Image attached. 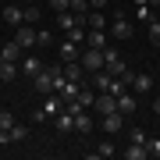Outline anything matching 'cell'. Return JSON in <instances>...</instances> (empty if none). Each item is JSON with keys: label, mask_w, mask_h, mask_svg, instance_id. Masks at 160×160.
<instances>
[{"label": "cell", "mask_w": 160, "mask_h": 160, "mask_svg": "<svg viewBox=\"0 0 160 160\" xmlns=\"http://www.w3.org/2000/svg\"><path fill=\"white\" fill-rule=\"evenodd\" d=\"M22 139H29V128L14 121V125H11V142H22Z\"/></svg>", "instance_id": "25"}, {"label": "cell", "mask_w": 160, "mask_h": 160, "mask_svg": "<svg viewBox=\"0 0 160 160\" xmlns=\"http://www.w3.org/2000/svg\"><path fill=\"white\" fill-rule=\"evenodd\" d=\"M135 4H139V7H146V4H149V0H135Z\"/></svg>", "instance_id": "35"}, {"label": "cell", "mask_w": 160, "mask_h": 160, "mask_svg": "<svg viewBox=\"0 0 160 160\" xmlns=\"http://www.w3.org/2000/svg\"><path fill=\"white\" fill-rule=\"evenodd\" d=\"M121 128H125V114H121V110L103 114V132H110V135H114V132H121Z\"/></svg>", "instance_id": "9"}, {"label": "cell", "mask_w": 160, "mask_h": 160, "mask_svg": "<svg viewBox=\"0 0 160 160\" xmlns=\"http://www.w3.org/2000/svg\"><path fill=\"white\" fill-rule=\"evenodd\" d=\"M25 22H32V25L39 22V7H25Z\"/></svg>", "instance_id": "30"}, {"label": "cell", "mask_w": 160, "mask_h": 160, "mask_svg": "<svg viewBox=\"0 0 160 160\" xmlns=\"http://www.w3.org/2000/svg\"><path fill=\"white\" fill-rule=\"evenodd\" d=\"M132 142H146V132L142 128H132Z\"/></svg>", "instance_id": "32"}, {"label": "cell", "mask_w": 160, "mask_h": 160, "mask_svg": "<svg viewBox=\"0 0 160 160\" xmlns=\"http://www.w3.org/2000/svg\"><path fill=\"white\" fill-rule=\"evenodd\" d=\"M18 68H22V64L4 61V64H0V82H14V78H18Z\"/></svg>", "instance_id": "20"}, {"label": "cell", "mask_w": 160, "mask_h": 160, "mask_svg": "<svg viewBox=\"0 0 160 160\" xmlns=\"http://www.w3.org/2000/svg\"><path fill=\"white\" fill-rule=\"evenodd\" d=\"M110 36H114V39H132V22L125 14H118L114 22H110Z\"/></svg>", "instance_id": "6"}, {"label": "cell", "mask_w": 160, "mask_h": 160, "mask_svg": "<svg viewBox=\"0 0 160 160\" xmlns=\"http://www.w3.org/2000/svg\"><path fill=\"white\" fill-rule=\"evenodd\" d=\"M146 146H149V157L160 160V139H146Z\"/></svg>", "instance_id": "29"}, {"label": "cell", "mask_w": 160, "mask_h": 160, "mask_svg": "<svg viewBox=\"0 0 160 160\" xmlns=\"http://www.w3.org/2000/svg\"><path fill=\"white\" fill-rule=\"evenodd\" d=\"M64 78H68V82H82V78H86L82 61H68V64H64Z\"/></svg>", "instance_id": "13"}, {"label": "cell", "mask_w": 160, "mask_h": 160, "mask_svg": "<svg viewBox=\"0 0 160 160\" xmlns=\"http://www.w3.org/2000/svg\"><path fill=\"white\" fill-rule=\"evenodd\" d=\"M11 125H14V114L11 110H0V132H11Z\"/></svg>", "instance_id": "26"}, {"label": "cell", "mask_w": 160, "mask_h": 160, "mask_svg": "<svg viewBox=\"0 0 160 160\" xmlns=\"http://www.w3.org/2000/svg\"><path fill=\"white\" fill-rule=\"evenodd\" d=\"M53 128H57V132H71V128H75V114H68V110H61V114L53 118Z\"/></svg>", "instance_id": "18"}, {"label": "cell", "mask_w": 160, "mask_h": 160, "mask_svg": "<svg viewBox=\"0 0 160 160\" xmlns=\"http://www.w3.org/2000/svg\"><path fill=\"white\" fill-rule=\"evenodd\" d=\"M149 4H153V7H160V0H149Z\"/></svg>", "instance_id": "36"}, {"label": "cell", "mask_w": 160, "mask_h": 160, "mask_svg": "<svg viewBox=\"0 0 160 160\" xmlns=\"http://www.w3.org/2000/svg\"><path fill=\"white\" fill-rule=\"evenodd\" d=\"M114 153H121V149H118L114 142H103V146H100V149H96L92 157H96V160H107V157H114Z\"/></svg>", "instance_id": "23"}, {"label": "cell", "mask_w": 160, "mask_h": 160, "mask_svg": "<svg viewBox=\"0 0 160 160\" xmlns=\"http://www.w3.org/2000/svg\"><path fill=\"white\" fill-rule=\"evenodd\" d=\"M57 96H61L64 103H68V100H75V96H78V82H64V86L57 89Z\"/></svg>", "instance_id": "22"}, {"label": "cell", "mask_w": 160, "mask_h": 160, "mask_svg": "<svg viewBox=\"0 0 160 160\" xmlns=\"http://www.w3.org/2000/svg\"><path fill=\"white\" fill-rule=\"evenodd\" d=\"M78 57H82L78 43H75V39H64V43H61V61L68 64V61H78Z\"/></svg>", "instance_id": "15"}, {"label": "cell", "mask_w": 160, "mask_h": 160, "mask_svg": "<svg viewBox=\"0 0 160 160\" xmlns=\"http://www.w3.org/2000/svg\"><path fill=\"white\" fill-rule=\"evenodd\" d=\"M50 39H53V32H50V29H39V46H46Z\"/></svg>", "instance_id": "31"}, {"label": "cell", "mask_w": 160, "mask_h": 160, "mask_svg": "<svg viewBox=\"0 0 160 160\" xmlns=\"http://www.w3.org/2000/svg\"><path fill=\"white\" fill-rule=\"evenodd\" d=\"M103 68L114 75V78H118L121 71H125V61H121V53L114 50V46H107V50H103Z\"/></svg>", "instance_id": "3"}, {"label": "cell", "mask_w": 160, "mask_h": 160, "mask_svg": "<svg viewBox=\"0 0 160 160\" xmlns=\"http://www.w3.org/2000/svg\"><path fill=\"white\" fill-rule=\"evenodd\" d=\"M75 132H82V135L92 132V118L86 114V110H78V114H75Z\"/></svg>", "instance_id": "21"}, {"label": "cell", "mask_w": 160, "mask_h": 160, "mask_svg": "<svg viewBox=\"0 0 160 160\" xmlns=\"http://www.w3.org/2000/svg\"><path fill=\"white\" fill-rule=\"evenodd\" d=\"M92 110L103 118L110 114V110H118V96H110V92H96V103H92Z\"/></svg>", "instance_id": "4"}, {"label": "cell", "mask_w": 160, "mask_h": 160, "mask_svg": "<svg viewBox=\"0 0 160 160\" xmlns=\"http://www.w3.org/2000/svg\"><path fill=\"white\" fill-rule=\"evenodd\" d=\"M110 82H114V75H110L107 68L92 71V86H96V92H107V89H110Z\"/></svg>", "instance_id": "14"}, {"label": "cell", "mask_w": 160, "mask_h": 160, "mask_svg": "<svg viewBox=\"0 0 160 160\" xmlns=\"http://www.w3.org/2000/svg\"><path fill=\"white\" fill-rule=\"evenodd\" d=\"M75 100H78L82 107L89 110L92 103H96V86H92V82H86V78H82V82H78V96H75Z\"/></svg>", "instance_id": "7"}, {"label": "cell", "mask_w": 160, "mask_h": 160, "mask_svg": "<svg viewBox=\"0 0 160 160\" xmlns=\"http://www.w3.org/2000/svg\"><path fill=\"white\" fill-rule=\"evenodd\" d=\"M14 43L22 46V50H32V46H39V29H36L32 22L18 25V29H14Z\"/></svg>", "instance_id": "1"}, {"label": "cell", "mask_w": 160, "mask_h": 160, "mask_svg": "<svg viewBox=\"0 0 160 160\" xmlns=\"http://www.w3.org/2000/svg\"><path fill=\"white\" fill-rule=\"evenodd\" d=\"M50 7H53L57 14H61V11H71V0H50Z\"/></svg>", "instance_id": "28"}, {"label": "cell", "mask_w": 160, "mask_h": 160, "mask_svg": "<svg viewBox=\"0 0 160 160\" xmlns=\"http://www.w3.org/2000/svg\"><path fill=\"white\" fill-rule=\"evenodd\" d=\"M0 18H4L7 25H14V29H18V25H25V7H18V4H7L4 11H0Z\"/></svg>", "instance_id": "5"}, {"label": "cell", "mask_w": 160, "mask_h": 160, "mask_svg": "<svg viewBox=\"0 0 160 160\" xmlns=\"http://www.w3.org/2000/svg\"><path fill=\"white\" fill-rule=\"evenodd\" d=\"M22 71H25V75H29V78H32V75H39V71H43V61L36 57V53H29V57L22 61Z\"/></svg>", "instance_id": "17"}, {"label": "cell", "mask_w": 160, "mask_h": 160, "mask_svg": "<svg viewBox=\"0 0 160 160\" xmlns=\"http://www.w3.org/2000/svg\"><path fill=\"white\" fill-rule=\"evenodd\" d=\"M118 110H121V114H135V96H132V92H121V96H118Z\"/></svg>", "instance_id": "19"}, {"label": "cell", "mask_w": 160, "mask_h": 160, "mask_svg": "<svg viewBox=\"0 0 160 160\" xmlns=\"http://www.w3.org/2000/svg\"><path fill=\"white\" fill-rule=\"evenodd\" d=\"M146 29H149V43L160 46V22H157V18H149V22H146Z\"/></svg>", "instance_id": "24"}, {"label": "cell", "mask_w": 160, "mask_h": 160, "mask_svg": "<svg viewBox=\"0 0 160 160\" xmlns=\"http://www.w3.org/2000/svg\"><path fill=\"white\" fill-rule=\"evenodd\" d=\"M32 86H36V92H53V71L43 68L39 75H32Z\"/></svg>", "instance_id": "8"}, {"label": "cell", "mask_w": 160, "mask_h": 160, "mask_svg": "<svg viewBox=\"0 0 160 160\" xmlns=\"http://www.w3.org/2000/svg\"><path fill=\"white\" fill-rule=\"evenodd\" d=\"M121 157H125V160H146L149 157V146L146 142H132L128 149H121Z\"/></svg>", "instance_id": "11"}, {"label": "cell", "mask_w": 160, "mask_h": 160, "mask_svg": "<svg viewBox=\"0 0 160 160\" xmlns=\"http://www.w3.org/2000/svg\"><path fill=\"white\" fill-rule=\"evenodd\" d=\"M78 61H82V68H86V71H100V68H103V50H96V46H86Z\"/></svg>", "instance_id": "2"}, {"label": "cell", "mask_w": 160, "mask_h": 160, "mask_svg": "<svg viewBox=\"0 0 160 160\" xmlns=\"http://www.w3.org/2000/svg\"><path fill=\"white\" fill-rule=\"evenodd\" d=\"M86 46L107 50V29H86Z\"/></svg>", "instance_id": "10"}, {"label": "cell", "mask_w": 160, "mask_h": 160, "mask_svg": "<svg viewBox=\"0 0 160 160\" xmlns=\"http://www.w3.org/2000/svg\"><path fill=\"white\" fill-rule=\"evenodd\" d=\"M0 57L11 61V64H18V57H22V46H18L14 39H11V43H4V46H0Z\"/></svg>", "instance_id": "16"}, {"label": "cell", "mask_w": 160, "mask_h": 160, "mask_svg": "<svg viewBox=\"0 0 160 160\" xmlns=\"http://www.w3.org/2000/svg\"><path fill=\"white\" fill-rule=\"evenodd\" d=\"M89 7H107V0H89Z\"/></svg>", "instance_id": "33"}, {"label": "cell", "mask_w": 160, "mask_h": 160, "mask_svg": "<svg viewBox=\"0 0 160 160\" xmlns=\"http://www.w3.org/2000/svg\"><path fill=\"white\" fill-rule=\"evenodd\" d=\"M153 110H157V118H160V96H157V100H153Z\"/></svg>", "instance_id": "34"}, {"label": "cell", "mask_w": 160, "mask_h": 160, "mask_svg": "<svg viewBox=\"0 0 160 160\" xmlns=\"http://www.w3.org/2000/svg\"><path fill=\"white\" fill-rule=\"evenodd\" d=\"M71 11L75 14H89L92 7H89V0H71Z\"/></svg>", "instance_id": "27"}, {"label": "cell", "mask_w": 160, "mask_h": 160, "mask_svg": "<svg viewBox=\"0 0 160 160\" xmlns=\"http://www.w3.org/2000/svg\"><path fill=\"white\" fill-rule=\"evenodd\" d=\"M132 89H135V92H153V75H149V71H139L135 78H132Z\"/></svg>", "instance_id": "12"}]
</instances>
